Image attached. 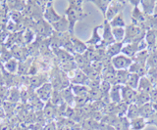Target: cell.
<instances>
[{
    "label": "cell",
    "mask_w": 157,
    "mask_h": 130,
    "mask_svg": "<svg viewBox=\"0 0 157 130\" xmlns=\"http://www.w3.org/2000/svg\"><path fill=\"white\" fill-rule=\"evenodd\" d=\"M154 31H155V35H156V41H157V31H155V30H154Z\"/></svg>",
    "instance_id": "obj_48"
},
{
    "label": "cell",
    "mask_w": 157,
    "mask_h": 130,
    "mask_svg": "<svg viewBox=\"0 0 157 130\" xmlns=\"http://www.w3.org/2000/svg\"><path fill=\"white\" fill-rule=\"evenodd\" d=\"M149 56V52L148 50H142L136 53V55L132 58V61L136 62V63H140V64H144L146 65V61H147V58Z\"/></svg>",
    "instance_id": "obj_35"
},
{
    "label": "cell",
    "mask_w": 157,
    "mask_h": 130,
    "mask_svg": "<svg viewBox=\"0 0 157 130\" xmlns=\"http://www.w3.org/2000/svg\"><path fill=\"white\" fill-rule=\"evenodd\" d=\"M128 107H129V105L124 103V102H121L119 104H116V115H117V117H126L127 110H128Z\"/></svg>",
    "instance_id": "obj_39"
},
{
    "label": "cell",
    "mask_w": 157,
    "mask_h": 130,
    "mask_svg": "<svg viewBox=\"0 0 157 130\" xmlns=\"http://www.w3.org/2000/svg\"><path fill=\"white\" fill-rule=\"evenodd\" d=\"M140 80V78L136 74H130L129 76H128L126 86H128V87H130L134 90H136L137 87H139Z\"/></svg>",
    "instance_id": "obj_30"
},
{
    "label": "cell",
    "mask_w": 157,
    "mask_h": 130,
    "mask_svg": "<svg viewBox=\"0 0 157 130\" xmlns=\"http://www.w3.org/2000/svg\"><path fill=\"white\" fill-rule=\"evenodd\" d=\"M72 130H83L81 123H75V125L72 127Z\"/></svg>",
    "instance_id": "obj_46"
},
{
    "label": "cell",
    "mask_w": 157,
    "mask_h": 130,
    "mask_svg": "<svg viewBox=\"0 0 157 130\" xmlns=\"http://www.w3.org/2000/svg\"><path fill=\"white\" fill-rule=\"evenodd\" d=\"M112 34L115 42L123 43L125 39V27H114L112 28Z\"/></svg>",
    "instance_id": "obj_34"
},
{
    "label": "cell",
    "mask_w": 157,
    "mask_h": 130,
    "mask_svg": "<svg viewBox=\"0 0 157 130\" xmlns=\"http://www.w3.org/2000/svg\"><path fill=\"white\" fill-rule=\"evenodd\" d=\"M102 28V25L101 26H95L93 27L92 32H91V36L90 37V39H87L86 41L87 46L90 47H96L102 44V36L99 33V31Z\"/></svg>",
    "instance_id": "obj_11"
},
{
    "label": "cell",
    "mask_w": 157,
    "mask_h": 130,
    "mask_svg": "<svg viewBox=\"0 0 157 130\" xmlns=\"http://www.w3.org/2000/svg\"><path fill=\"white\" fill-rule=\"evenodd\" d=\"M33 31L36 32V34L40 37L41 39H48L52 36L54 33V31L49 23H47L45 20H39L34 23L33 25Z\"/></svg>",
    "instance_id": "obj_3"
},
{
    "label": "cell",
    "mask_w": 157,
    "mask_h": 130,
    "mask_svg": "<svg viewBox=\"0 0 157 130\" xmlns=\"http://www.w3.org/2000/svg\"><path fill=\"white\" fill-rule=\"evenodd\" d=\"M146 125H148L147 124V120L141 117L130 120L131 130H144L146 127Z\"/></svg>",
    "instance_id": "obj_24"
},
{
    "label": "cell",
    "mask_w": 157,
    "mask_h": 130,
    "mask_svg": "<svg viewBox=\"0 0 157 130\" xmlns=\"http://www.w3.org/2000/svg\"><path fill=\"white\" fill-rule=\"evenodd\" d=\"M130 73L129 70H116L115 74V84L124 86L126 85L128 76H129Z\"/></svg>",
    "instance_id": "obj_28"
},
{
    "label": "cell",
    "mask_w": 157,
    "mask_h": 130,
    "mask_svg": "<svg viewBox=\"0 0 157 130\" xmlns=\"http://www.w3.org/2000/svg\"><path fill=\"white\" fill-rule=\"evenodd\" d=\"M145 78L148 79L154 86V83L157 80V68H149L148 71H147V74L145 75Z\"/></svg>",
    "instance_id": "obj_40"
},
{
    "label": "cell",
    "mask_w": 157,
    "mask_h": 130,
    "mask_svg": "<svg viewBox=\"0 0 157 130\" xmlns=\"http://www.w3.org/2000/svg\"><path fill=\"white\" fill-rule=\"evenodd\" d=\"M61 92V96H62V99L64 101V103L66 105L70 106V107H74V100H75V95H74L73 91L71 89V87H69L63 89L60 91Z\"/></svg>",
    "instance_id": "obj_22"
},
{
    "label": "cell",
    "mask_w": 157,
    "mask_h": 130,
    "mask_svg": "<svg viewBox=\"0 0 157 130\" xmlns=\"http://www.w3.org/2000/svg\"><path fill=\"white\" fill-rule=\"evenodd\" d=\"M0 130H12V128L10 126V124L2 123V124H0Z\"/></svg>",
    "instance_id": "obj_44"
},
{
    "label": "cell",
    "mask_w": 157,
    "mask_h": 130,
    "mask_svg": "<svg viewBox=\"0 0 157 130\" xmlns=\"http://www.w3.org/2000/svg\"><path fill=\"white\" fill-rule=\"evenodd\" d=\"M123 43L121 42H114L112 44L107 45L105 48V55L108 59H112V58L116 57L117 55L121 54L122 52V48H123Z\"/></svg>",
    "instance_id": "obj_14"
},
{
    "label": "cell",
    "mask_w": 157,
    "mask_h": 130,
    "mask_svg": "<svg viewBox=\"0 0 157 130\" xmlns=\"http://www.w3.org/2000/svg\"><path fill=\"white\" fill-rule=\"evenodd\" d=\"M71 42L73 45V49L75 54L82 55L86 52L88 46L86 45V41L81 40L80 38H78L75 34H71Z\"/></svg>",
    "instance_id": "obj_13"
},
{
    "label": "cell",
    "mask_w": 157,
    "mask_h": 130,
    "mask_svg": "<svg viewBox=\"0 0 157 130\" xmlns=\"http://www.w3.org/2000/svg\"><path fill=\"white\" fill-rule=\"evenodd\" d=\"M121 85L114 84L112 85L110 93H109V98H110V102L113 104H119L122 102V98H121Z\"/></svg>",
    "instance_id": "obj_21"
},
{
    "label": "cell",
    "mask_w": 157,
    "mask_h": 130,
    "mask_svg": "<svg viewBox=\"0 0 157 130\" xmlns=\"http://www.w3.org/2000/svg\"><path fill=\"white\" fill-rule=\"evenodd\" d=\"M132 58L127 57L124 54H119L116 57L112 58L111 59V65L113 66L116 70H128L129 68L131 67V65L132 64Z\"/></svg>",
    "instance_id": "obj_5"
},
{
    "label": "cell",
    "mask_w": 157,
    "mask_h": 130,
    "mask_svg": "<svg viewBox=\"0 0 157 130\" xmlns=\"http://www.w3.org/2000/svg\"><path fill=\"white\" fill-rule=\"evenodd\" d=\"M128 2L134 7H139V5L140 4V0H130V1H128Z\"/></svg>",
    "instance_id": "obj_45"
},
{
    "label": "cell",
    "mask_w": 157,
    "mask_h": 130,
    "mask_svg": "<svg viewBox=\"0 0 157 130\" xmlns=\"http://www.w3.org/2000/svg\"><path fill=\"white\" fill-rule=\"evenodd\" d=\"M53 31L57 33H66L69 32V22L65 15H62L61 19L56 23L51 25Z\"/></svg>",
    "instance_id": "obj_15"
},
{
    "label": "cell",
    "mask_w": 157,
    "mask_h": 130,
    "mask_svg": "<svg viewBox=\"0 0 157 130\" xmlns=\"http://www.w3.org/2000/svg\"><path fill=\"white\" fill-rule=\"evenodd\" d=\"M110 26L112 28L114 27H126V22H125V19H124V14L120 13L118 14L116 17H114L112 19V20L109 22Z\"/></svg>",
    "instance_id": "obj_29"
},
{
    "label": "cell",
    "mask_w": 157,
    "mask_h": 130,
    "mask_svg": "<svg viewBox=\"0 0 157 130\" xmlns=\"http://www.w3.org/2000/svg\"><path fill=\"white\" fill-rule=\"evenodd\" d=\"M9 93V88L7 86H4L2 84H0V99L5 100L7 99V96Z\"/></svg>",
    "instance_id": "obj_42"
},
{
    "label": "cell",
    "mask_w": 157,
    "mask_h": 130,
    "mask_svg": "<svg viewBox=\"0 0 157 130\" xmlns=\"http://www.w3.org/2000/svg\"><path fill=\"white\" fill-rule=\"evenodd\" d=\"M156 6H157V0H156Z\"/></svg>",
    "instance_id": "obj_50"
},
{
    "label": "cell",
    "mask_w": 157,
    "mask_h": 130,
    "mask_svg": "<svg viewBox=\"0 0 157 130\" xmlns=\"http://www.w3.org/2000/svg\"><path fill=\"white\" fill-rule=\"evenodd\" d=\"M48 81L47 78L45 75H33L32 78H29V85L32 86V88H39L41 85H43L44 83H46Z\"/></svg>",
    "instance_id": "obj_25"
},
{
    "label": "cell",
    "mask_w": 157,
    "mask_h": 130,
    "mask_svg": "<svg viewBox=\"0 0 157 130\" xmlns=\"http://www.w3.org/2000/svg\"><path fill=\"white\" fill-rule=\"evenodd\" d=\"M137 52H140L139 43H126V44L123 45L121 53L132 59L136 55Z\"/></svg>",
    "instance_id": "obj_17"
},
{
    "label": "cell",
    "mask_w": 157,
    "mask_h": 130,
    "mask_svg": "<svg viewBox=\"0 0 157 130\" xmlns=\"http://www.w3.org/2000/svg\"><path fill=\"white\" fill-rule=\"evenodd\" d=\"M113 127L115 130H131L130 127V120L126 117H117L115 123L113 124Z\"/></svg>",
    "instance_id": "obj_26"
},
{
    "label": "cell",
    "mask_w": 157,
    "mask_h": 130,
    "mask_svg": "<svg viewBox=\"0 0 157 130\" xmlns=\"http://www.w3.org/2000/svg\"><path fill=\"white\" fill-rule=\"evenodd\" d=\"M153 88H154L153 84H152L145 76H144V78H140V84H139V87H137L136 91L137 92H140V93H146V94L150 95L151 91L153 90Z\"/></svg>",
    "instance_id": "obj_20"
},
{
    "label": "cell",
    "mask_w": 157,
    "mask_h": 130,
    "mask_svg": "<svg viewBox=\"0 0 157 130\" xmlns=\"http://www.w3.org/2000/svg\"><path fill=\"white\" fill-rule=\"evenodd\" d=\"M88 98H90V102H95V101H100L103 98V95L101 90L98 88H93L88 90Z\"/></svg>",
    "instance_id": "obj_36"
},
{
    "label": "cell",
    "mask_w": 157,
    "mask_h": 130,
    "mask_svg": "<svg viewBox=\"0 0 157 130\" xmlns=\"http://www.w3.org/2000/svg\"><path fill=\"white\" fill-rule=\"evenodd\" d=\"M41 130H58L57 129V124L55 120L53 121H48L43 125V127Z\"/></svg>",
    "instance_id": "obj_41"
},
{
    "label": "cell",
    "mask_w": 157,
    "mask_h": 130,
    "mask_svg": "<svg viewBox=\"0 0 157 130\" xmlns=\"http://www.w3.org/2000/svg\"><path fill=\"white\" fill-rule=\"evenodd\" d=\"M155 126H156V127H157V124H155Z\"/></svg>",
    "instance_id": "obj_51"
},
{
    "label": "cell",
    "mask_w": 157,
    "mask_h": 130,
    "mask_svg": "<svg viewBox=\"0 0 157 130\" xmlns=\"http://www.w3.org/2000/svg\"><path fill=\"white\" fill-rule=\"evenodd\" d=\"M0 62H2V61H1V58H0Z\"/></svg>",
    "instance_id": "obj_49"
},
{
    "label": "cell",
    "mask_w": 157,
    "mask_h": 130,
    "mask_svg": "<svg viewBox=\"0 0 157 130\" xmlns=\"http://www.w3.org/2000/svg\"><path fill=\"white\" fill-rule=\"evenodd\" d=\"M62 15H59L56 12L55 8H54V2L53 1H47L46 6L44 8V11L42 14L43 20H45L47 23H49L50 25L56 23L61 19Z\"/></svg>",
    "instance_id": "obj_6"
},
{
    "label": "cell",
    "mask_w": 157,
    "mask_h": 130,
    "mask_svg": "<svg viewBox=\"0 0 157 130\" xmlns=\"http://www.w3.org/2000/svg\"><path fill=\"white\" fill-rule=\"evenodd\" d=\"M70 87L73 91V93L75 96L78 95H82V94H86L88 93V87L86 85H75V84H71Z\"/></svg>",
    "instance_id": "obj_38"
},
{
    "label": "cell",
    "mask_w": 157,
    "mask_h": 130,
    "mask_svg": "<svg viewBox=\"0 0 157 130\" xmlns=\"http://www.w3.org/2000/svg\"><path fill=\"white\" fill-rule=\"evenodd\" d=\"M53 90L54 89H53L52 84L50 82H46L36 90V94L43 103H46L50 100Z\"/></svg>",
    "instance_id": "obj_7"
},
{
    "label": "cell",
    "mask_w": 157,
    "mask_h": 130,
    "mask_svg": "<svg viewBox=\"0 0 157 130\" xmlns=\"http://www.w3.org/2000/svg\"><path fill=\"white\" fill-rule=\"evenodd\" d=\"M99 130H115L114 127L111 126V125H107V124H103L100 123L99 125Z\"/></svg>",
    "instance_id": "obj_43"
},
{
    "label": "cell",
    "mask_w": 157,
    "mask_h": 130,
    "mask_svg": "<svg viewBox=\"0 0 157 130\" xmlns=\"http://www.w3.org/2000/svg\"><path fill=\"white\" fill-rule=\"evenodd\" d=\"M83 1L81 0H70L68 1V7L64 15L66 16L69 22V33L75 34V26L78 22L83 20L88 16V14L85 12L82 8Z\"/></svg>",
    "instance_id": "obj_1"
},
{
    "label": "cell",
    "mask_w": 157,
    "mask_h": 130,
    "mask_svg": "<svg viewBox=\"0 0 157 130\" xmlns=\"http://www.w3.org/2000/svg\"><path fill=\"white\" fill-rule=\"evenodd\" d=\"M154 89H156V90H157V80H156V82L154 83Z\"/></svg>",
    "instance_id": "obj_47"
},
{
    "label": "cell",
    "mask_w": 157,
    "mask_h": 130,
    "mask_svg": "<svg viewBox=\"0 0 157 130\" xmlns=\"http://www.w3.org/2000/svg\"><path fill=\"white\" fill-rule=\"evenodd\" d=\"M146 31L142 30L139 26H136L134 23L127 25L125 27V39L123 44L126 43H140L144 39Z\"/></svg>",
    "instance_id": "obj_2"
},
{
    "label": "cell",
    "mask_w": 157,
    "mask_h": 130,
    "mask_svg": "<svg viewBox=\"0 0 157 130\" xmlns=\"http://www.w3.org/2000/svg\"><path fill=\"white\" fill-rule=\"evenodd\" d=\"M20 99H21V92L17 87H12L11 89H9V93L6 99L8 102L16 104Z\"/></svg>",
    "instance_id": "obj_33"
},
{
    "label": "cell",
    "mask_w": 157,
    "mask_h": 130,
    "mask_svg": "<svg viewBox=\"0 0 157 130\" xmlns=\"http://www.w3.org/2000/svg\"><path fill=\"white\" fill-rule=\"evenodd\" d=\"M144 40L147 44V50H148L149 52L156 50L157 41H156V35H155L154 30H148L146 31Z\"/></svg>",
    "instance_id": "obj_19"
},
{
    "label": "cell",
    "mask_w": 157,
    "mask_h": 130,
    "mask_svg": "<svg viewBox=\"0 0 157 130\" xmlns=\"http://www.w3.org/2000/svg\"><path fill=\"white\" fill-rule=\"evenodd\" d=\"M110 2H111V0H93V1H91V3L100 11V13L102 14V16L104 18L106 15L107 9L110 5Z\"/></svg>",
    "instance_id": "obj_27"
},
{
    "label": "cell",
    "mask_w": 157,
    "mask_h": 130,
    "mask_svg": "<svg viewBox=\"0 0 157 130\" xmlns=\"http://www.w3.org/2000/svg\"><path fill=\"white\" fill-rule=\"evenodd\" d=\"M136 90H134L128 86L124 85L121 87V98L122 102H124L128 105L135 104L136 99Z\"/></svg>",
    "instance_id": "obj_8"
},
{
    "label": "cell",
    "mask_w": 157,
    "mask_h": 130,
    "mask_svg": "<svg viewBox=\"0 0 157 130\" xmlns=\"http://www.w3.org/2000/svg\"><path fill=\"white\" fill-rule=\"evenodd\" d=\"M156 110H157V106L153 105L151 102L146 103L140 107V117H144L147 120L155 113Z\"/></svg>",
    "instance_id": "obj_16"
},
{
    "label": "cell",
    "mask_w": 157,
    "mask_h": 130,
    "mask_svg": "<svg viewBox=\"0 0 157 130\" xmlns=\"http://www.w3.org/2000/svg\"><path fill=\"white\" fill-rule=\"evenodd\" d=\"M140 5L144 12L146 16L154 15L156 9V0H140Z\"/></svg>",
    "instance_id": "obj_18"
},
{
    "label": "cell",
    "mask_w": 157,
    "mask_h": 130,
    "mask_svg": "<svg viewBox=\"0 0 157 130\" xmlns=\"http://www.w3.org/2000/svg\"><path fill=\"white\" fill-rule=\"evenodd\" d=\"M140 117V107L136 106V104H131L129 105L128 107V110H127V114H126V117L132 120V119H135L136 117Z\"/></svg>",
    "instance_id": "obj_32"
},
{
    "label": "cell",
    "mask_w": 157,
    "mask_h": 130,
    "mask_svg": "<svg viewBox=\"0 0 157 130\" xmlns=\"http://www.w3.org/2000/svg\"><path fill=\"white\" fill-rule=\"evenodd\" d=\"M42 114L44 119L46 121H53L57 118V107L51 104L50 102H46V104L44 105V108L42 110Z\"/></svg>",
    "instance_id": "obj_12"
},
{
    "label": "cell",
    "mask_w": 157,
    "mask_h": 130,
    "mask_svg": "<svg viewBox=\"0 0 157 130\" xmlns=\"http://www.w3.org/2000/svg\"><path fill=\"white\" fill-rule=\"evenodd\" d=\"M18 69H19V61L15 59V58H11L10 60L4 63V70L8 74H16L18 73Z\"/></svg>",
    "instance_id": "obj_23"
},
{
    "label": "cell",
    "mask_w": 157,
    "mask_h": 130,
    "mask_svg": "<svg viewBox=\"0 0 157 130\" xmlns=\"http://www.w3.org/2000/svg\"><path fill=\"white\" fill-rule=\"evenodd\" d=\"M102 30H103V32H102V44L103 45H109V44H112V43H114L115 40H114V37H113V34H112V27L110 26L109 22L107 20L103 21V23H102Z\"/></svg>",
    "instance_id": "obj_9"
},
{
    "label": "cell",
    "mask_w": 157,
    "mask_h": 130,
    "mask_svg": "<svg viewBox=\"0 0 157 130\" xmlns=\"http://www.w3.org/2000/svg\"><path fill=\"white\" fill-rule=\"evenodd\" d=\"M137 92V91H136ZM150 102V95L149 94H146V93H140V92H137L136 94V105L140 107V106L144 105L146 103H149Z\"/></svg>",
    "instance_id": "obj_37"
},
{
    "label": "cell",
    "mask_w": 157,
    "mask_h": 130,
    "mask_svg": "<svg viewBox=\"0 0 157 130\" xmlns=\"http://www.w3.org/2000/svg\"><path fill=\"white\" fill-rule=\"evenodd\" d=\"M71 84L75 85H86L88 82V78L87 75L83 73V71L80 69H77L73 74H71V76L69 78Z\"/></svg>",
    "instance_id": "obj_10"
},
{
    "label": "cell",
    "mask_w": 157,
    "mask_h": 130,
    "mask_svg": "<svg viewBox=\"0 0 157 130\" xmlns=\"http://www.w3.org/2000/svg\"><path fill=\"white\" fill-rule=\"evenodd\" d=\"M90 103V98H88V93L75 96V100H74V108H82L85 105Z\"/></svg>",
    "instance_id": "obj_31"
},
{
    "label": "cell",
    "mask_w": 157,
    "mask_h": 130,
    "mask_svg": "<svg viewBox=\"0 0 157 130\" xmlns=\"http://www.w3.org/2000/svg\"><path fill=\"white\" fill-rule=\"evenodd\" d=\"M128 1H121V0H112L110 2V5L107 9L106 15H105V20L110 22L114 17H116L118 14L123 12L124 8Z\"/></svg>",
    "instance_id": "obj_4"
}]
</instances>
